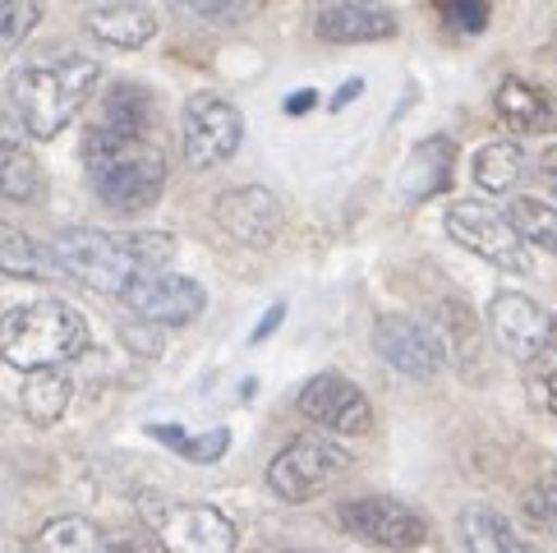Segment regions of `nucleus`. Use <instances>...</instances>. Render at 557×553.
<instances>
[{
	"instance_id": "nucleus-14",
	"label": "nucleus",
	"mask_w": 557,
	"mask_h": 553,
	"mask_svg": "<svg viewBox=\"0 0 557 553\" xmlns=\"http://www.w3.org/2000/svg\"><path fill=\"white\" fill-rule=\"evenodd\" d=\"M212 217L231 241H240L249 249H268L276 245V235L286 226V212L282 199L263 185H240V189H226L222 199L212 204Z\"/></svg>"
},
{
	"instance_id": "nucleus-4",
	"label": "nucleus",
	"mask_w": 557,
	"mask_h": 553,
	"mask_svg": "<svg viewBox=\"0 0 557 553\" xmlns=\"http://www.w3.org/2000/svg\"><path fill=\"white\" fill-rule=\"evenodd\" d=\"M51 254L65 276L84 282L102 295H125L138 276H148L144 263L134 259L129 231H88V226H65L55 231Z\"/></svg>"
},
{
	"instance_id": "nucleus-16",
	"label": "nucleus",
	"mask_w": 557,
	"mask_h": 553,
	"mask_svg": "<svg viewBox=\"0 0 557 553\" xmlns=\"http://www.w3.org/2000/svg\"><path fill=\"white\" fill-rule=\"evenodd\" d=\"M318 42L332 47H360V42H383L396 33V14L377 5H323L313 14Z\"/></svg>"
},
{
	"instance_id": "nucleus-8",
	"label": "nucleus",
	"mask_w": 557,
	"mask_h": 553,
	"mask_svg": "<svg viewBox=\"0 0 557 553\" xmlns=\"http://www.w3.org/2000/svg\"><path fill=\"white\" fill-rule=\"evenodd\" d=\"M148 536L162 553H235V521L208 503L148 507Z\"/></svg>"
},
{
	"instance_id": "nucleus-28",
	"label": "nucleus",
	"mask_w": 557,
	"mask_h": 553,
	"mask_svg": "<svg viewBox=\"0 0 557 553\" xmlns=\"http://www.w3.org/2000/svg\"><path fill=\"white\" fill-rule=\"evenodd\" d=\"M42 24V10L24 5V0H5L0 5V51H14L18 42H28V33Z\"/></svg>"
},
{
	"instance_id": "nucleus-2",
	"label": "nucleus",
	"mask_w": 557,
	"mask_h": 553,
	"mask_svg": "<svg viewBox=\"0 0 557 553\" xmlns=\"http://www.w3.org/2000/svg\"><path fill=\"white\" fill-rule=\"evenodd\" d=\"M88 319L61 300H33L14 305L0 319V360L18 373L61 369L88 351Z\"/></svg>"
},
{
	"instance_id": "nucleus-27",
	"label": "nucleus",
	"mask_w": 557,
	"mask_h": 553,
	"mask_svg": "<svg viewBox=\"0 0 557 553\" xmlns=\"http://www.w3.org/2000/svg\"><path fill=\"white\" fill-rule=\"evenodd\" d=\"M148 433H152V439H162L171 452H181L185 462H198V466L222 462V457H226V447H231V429L185 433V429H175V425H148Z\"/></svg>"
},
{
	"instance_id": "nucleus-32",
	"label": "nucleus",
	"mask_w": 557,
	"mask_h": 553,
	"mask_svg": "<svg viewBox=\"0 0 557 553\" xmlns=\"http://www.w3.org/2000/svg\"><path fill=\"white\" fill-rule=\"evenodd\" d=\"M102 553H162V549H157V540L148 536V530L125 526V530H107V536H102Z\"/></svg>"
},
{
	"instance_id": "nucleus-35",
	"label": "nucleus",
	"mask_w": 557,
	"mask_h": 553,
	"mask_svg": "<svg viewBox=\"0 0 557 553\" xmlns=\"http://www.w3.org/2000/svg\"><path fill=\"white\" fill-rule=\"evenodd\" d=\"M447 14H451V24H461V28H484V19H488L484 5H456Z\"/></svg>"
},
{
	"instance_id": "nucleus-18",
	"label": "nucleus",
	"mask_w": 557,
	"mask_h": 553,
	"mask_svg": "<svg viewBox=\"0 0 557 553\" xmlns=\"http://www.w3.org/2000/svg\"><path fill=\"white\" fill-rule=\"evenodd\" d=\"M456 526H461L466 553H540V544H530L503 512H493L484 503H470Z\"/></svg>"
},
{
	"instance_id": "nucleus-19",
	"label": "nucleus",
	"mask_w": 557,
	"mask_h": 553,
	"mask_svg": "<svg viewBox=\"0 0 557 553\" xmlns=\"http://www.w3.org/2000/svg\"><path fill=\"white\" fill-rule=\"evenodd\" d=\"M152 115H157V97L144 84H111L102 97V115H97V130L111 134H129V138H152Z\"/></svg>"
},
{
	"instance_id": "nucleus-20",
	"label": "nucleus",
	"mask_w": 557,
	"mask_h": 553,
	"mask_svg": "<svg viewBox=\"0 0 557 553\" xmlns=\"http://www.w3.org/2000/svg\"><path fill=\"white\" fill-rule=\"evenodd\" d=\"M88 33L107 47H121V51H138L144 42H152L157 33V14L148 5H102V10H88Z\"/></svg>"
},
{
	"instance_id": "nucleus-10",
	"label": "nucleus",
	"mask_w": 557,
	"mask_h": 553,
	"mask_svg": "<svg viewBox=\"0 0 557 553\" xmlns=\"http://www.w3.org/2000/svg\"><path fill=\"white\" fill-rule=\"evenodd\" d=\"M447 235L461 249L480 254L484 263L507 268V272H530V249L516 241V231L507 222V212H497L493 204L480 199H456L447 208Z\"/></svg>"
},
{
	"instance_id": "nucleus-15",
	"label": "nucleus",
	"mask_w": 557,
	"mask_h": 553,
	"mask_svg": "<svg viewBox=\"0 0 557 553\" xmlns=\"http://www.w3.org/2000/svg\"><path fill=\"white\" fill-rule=\"evenodd\" d=\"M493 111L497 121L516 134H548L557 130V97L540 84H530V78H503L493 93Z\"/></svg>"
},
{
	"instance_id": "nucleus-36",
	"label": "nucleus",
	"mask_w": 557,
	"mask_h": 553,
	"mask_svg": "<svg viewBox=\"0 0 557 553\" xmlns=\"http://www.w3.org/2000/svg\"><path fill=\"white\" fill-rule=\"evenodd\" d=\"M360 93H364L360 78H350V84H342V88L332 93V111H342V107H346V102H355V97H360Z\"/></svg>"
},
{
	"instance_id": "nucleus-6",
	"label": "nucleus",
	"mask_w": 557,
	"mask_h": 553,
	"mask_svg": "<svg viewBox=\"0 0 557 553\" xmlns=\"http://www.w3.org/2000/svg\"><path fill=\"white\" fill-rule=\"evenodd\" d=\"M245 144V115L222 93H194L181 111V148L194 171L231 162Z\"/></svg>"
},
{
	"instance_id": "nucleus-26",
	"label": "nucleus",
	"mask_w": 557,
	"mask_h": 553,
	"mask_svg": "<svg viewBox=\"0 0 557 553\" xmlns=\"http://www.w3.org/2000/svg\"><path fill=\"white\" fill-rule=\"evenodd\" d=\"M507 222L521 245H540L557 254V208L544 199H511L507 204Z\"/></svg>"
},
{
	"instance_id": "nucleus-21",
	"label": "nucleus",
	"mask_w": 557,
	"mask_h": 553,
	"mask_svg": "<svg viewBox=\"0 0 557 553\" xmlns=\"http://www.w3.org/2000/svg\"><path fill=\"white\" fill-rule=\"evenodd\" d=\"M0 272L28 276V282H51V276H65L61 263H55L51 245H37L33 235H24L10 222H0Z\"/></svg>"
},
{
	"instance_id": "nucleus-23",
	"label": "nucleus",
	"mask_w": 557,
	"mask_h": 553,
	"mask_svg": "<svg viewBox=\"0 0 557 553\" xmlns=\"http://www.w3.org/2000/svg\"><path fill=\"white\" fill-rule=\"evenodd\" d=\"M0 199H10V204L42 199V167H37V157L24 144H14V138H0Z\"/></svg>"
},
{
	"instance_id": "nucleus-24",
	"label": "nucleus",
	"mask_w": 557,
	"mask_h": 553,
	"mask_svg": "<svg viewBox=\"0 0 557 553\" xmlns=\"http://www.w3.org/2000/svg\"><path fill=\"white\" fill-rule=\"evenodd\" d=\"M474 185L488 189V194H507L516 181H521V171H525V152L521 144H511V138H488V144L474 152Z\"/></svg>"
},
{
	"instance_id": "nucleus-34",
	"label": "nucleus",
	"mask_w": 557,
	"mask_h": 553,
	"mask_svg": "<svg viewBox=\"0 0 557 553\" xmlns=\"http://www.w3.org/2000/svg\"><path fill=\"white\" fill-rule=\"evenodd\" d=\"M282 319H286V305H272V309L263 314V319H258V328L249 332V342H253V346H258V342H268L272 332H276V323H282Z\"/></svg>"
},
{
	"instance_id": "nucleus-37",
	"label": "nucleus",
	"mask_w": 557,
	"mask_h": 553,
	"mask_svg": "<svg viewBox=\"0 0 557 553\" xmlns=\"http://www.w3.org/2000/svg\"><path fill=\"white\" fill-rule=\"evenodd\" d=\"M313 107H318V93H313V88H309V93H290V97H286V111H290V115L313 111Z\"/></svg>"
},
{
	"instance_id": "nucleus-31",
	"label": "nucleus",
	"mask_w": 557,
	"mask_h": 553,
	"mask_svg": "<svg viewBox=\"0 0 557 553\" xmlns=\"http://www.w3.org/2000/svg\"><path fill=\"white\" fill-rule=\"evenodd\" d=\"M185 14L212 19V24H240L253 14V5H231V0H185Z\"/></svg>"
},
{
	"instance_id": "nucleus-7",
	"label": "nucleus",
	"mask_w": 557,
	"mask_h": 553,
	"mask_svg": "<svg viewBox=\"0 0 557 553\" xmlns=\"http://www.w3.org/2000/svg\"><path fill=\"white\" fill-rule=\"evenodd\" d=\"M336 521H342V530H350L355 540L387 549V553H414L429 540L424 512H414L401 499H387V493H369V499L342 503L336 507Z\"/></svg>"
},
{
	"instance_id": "nucleus-3",
	"label": "nucleus",
	"mask_w": 557,
	"mask_h": 553,
	"mask_svg": "<svg viewBox=\"0 0 557 553\" xmlns=\"http://www.w3.org/2000/svg\"><path fill=\"white\" fill-rule=\"evenodd\" d=\"M97 78H102V65L92 56H61V61L47 65H24L10 84L18 121L33 138H55L84 111Z\"/></svg>"
},
{
	"instance_id": "nucleus-22",
	"label": "nucleus",
	"mask_w": 557,
	"mask_h": 553,
	"mask_svg": "<svg viewBox=\"0 0 557 553\" xmlns=\"http://www.w3.org/2000/svg\"><path fill=\"white\" fill-rule=\"evenodd\" d=\"M70 397H74V383H70L65 369H37V373L24 379V392H18L24 415L33 425H42V429H51L70 410Z\"/></svg>"
},
{
	"instance_id": "nucleus-38",
	"label": "nucleus",
	"mask_w": 557,
	"mask_h": 553,
	"mask_svg": "<svg viewBox=\"0 0 557 553\" xmlns=\"http://www.w3.org/2000/svg\"><path fill=\"white\" fill-rule=\"evenodd\" d=\"M540 171H544V181H548V185L557 189V144H553V148H548V152L540 157Z\"/></svg>"
},
{
	"instance_id": "nucleus-33",
	"label": "nucleus",
	"mask_w": 557,
	"mask_h": 553,
	"mask_svg": "<svg viewBox=\"0 0 557 553\" xmlns=\"http://www.w3.org/2000/svg\"><path fill=\"white\" fill-rule=\"evenodd\" d=\"M121 332H125V342H129L134 351H144V355H162V346H157V342H148V337H152V323H148V328H138V323H125Z\"/></svg>"
},
{
	"instance_id": "nucleus-29",
	"label": "nucleus",
	"mask_w": 557,
	"mask_h": 553,
	"mask_svg": "<svg viewBox=\"0 0 557 553\" xmlns=\"http://www.w3.org/2000/svg\"><path fill=\"white\" fill-rule=\"evenodd\" d=\"M525 517L540 526V530H553V536H557V470H548L540 484H530V493H525Z\"/></svg>"
},
{
	"instance_id": "nucleus-1",
	"label": "nucleus",
	"mask_w": 557,
	"mask_h": 553,
	"mask_svg": "<svg viewBox=\"0 0 557 553\" xmlns=\"http://www.w3.org/2000/svg\"><path fill=\"white\" fill-rule=\"evenodd\" d=\"M84 167L88 181L111 212H144L162 199L166 189V152L152 138H129L111 130L84 134Z\"/></svg>"
},
{
	"instance_id": "nucleus-9",
	"label": "nucleus",
	"mask_w": 557,
	"mask_h": 553,
	"mask_svg": "<svg viewBox=\"0 0 557 553\" xmlns=\"http://www.w3.org/2000/svg\"><path fill=\"white\" fill-rule=\"evenodd\" d=\"M295 406H300L309 425L332 433V439H364V433H373V402L360 392V383H350L346 373H336V369L313 373L300 388Z\"/></svg>"
},
{
	"instance_id": "nucleus-11",
	"label": "nucleus",
	"mask_w": 557,
	"mask_h": 553,
	"mask_svg": "<svg viewBox=\"0 0 557 553\" xmlns=\"http://www.w3.org/2000/svg\"><path fill=\"white\" fill-rule=\"evenodd\" d=\"M129 305V314L138 323H152V328H185L194 323L208 305V291L189 282L181 272H152V276H138V282L121 295Z\"/></svg>"
},
{
	"instance_id": "nucleus-13",
	"label": "nucleus",
	"mask_w": 557,
	"mask_h": 553,
	"mask_svg": "<svg viewBox=\"0 0 557 553\" xmlns=\"http://www.w3.org/2000/svg\"><path fill=\"white\" fill-rule=\"evenodd\" d=\"M373 351L406 379H437L447 365V351L433 337V328L410 319V314H383L373 323Z\"/></svg>"
},
{
	"instance_id": "nucleus-17",
	"label": "nucleus",
	"mask_w": 557,
	"mask_h": 553,
	"mask_svg": "<svg viewBox=\"0 0 557 553\" xmlns=\"http://www.w3.org/2000/svg\"><path fill=\"white\" fill-rule=\"evenodd\" d=\"M451 167H456V144L443 134L424 138V144H414V152L406 157L401 167V199L406 204H424L433 194H443L451 185Z\"/></svg>"
},
{
	"instance_id": "nucleus-5",
	"label": "nucleus",
	"mask_w": 557,
	"mask_h": 553,
	"mask_svg": "<svg viewBox=\"0 0 557 553\" xmlns=\"http://www.w3.org/2000/svg\"><path fill=\"white\" fill-rule=\"evenodd\" d=\"M346 470H350V452L342 443L323 439V433H305V439H290L268 462V489L295 507V503L318 499V493L336 476H346Z\"/></svg>"
},
{
	"instance_id": "nucleus-12",
	"label": "nucleus",
	"mask_w": 557,
	"mask_h": 553,
	"mask_svg": "<svg viewBox=\"0 0 557 553\" xmlns=\"http://www.w3.org/2000/svg\"><path fill=\"white\" fill-rule=\"evenodd\" d=\"M488 332L516 365H534L548 346L553 314L521 291H497L493 305H488Z\"/></svg>"
},
{
	"instance_id": "nucleus-25",
	"label": "nucleus",
	"mask_w": 557,
	"mask_h": 553,
	"mask_svg": "<svg viewBox=\"0 0 557 553\" xmlns=\"http://www.w3.org/2000/svg\"><path fill=\"white\" fill-rule=\"evenodd\" d=\"M28 553H102V530L88 517H51L37 526V536L28 540Z\"/></svg>"
},
{
	"instance_id": "nucleus-30",
	"label": "nucleus",
	"mask_w": 557,
	"mask_h": 553,
	"mask_svg": "<svg viewBox=\"0 0 557 553\" xmlns=\"http://www.w3.org/2000/svg\"><path fill=\"white\" fill-rule=\"evenodd\" d=\"M534 369V397H540L544 406H553L557 402V319H553V332H548V346H544V355L530 365Z\"/></svg>"
}]
</instances>
